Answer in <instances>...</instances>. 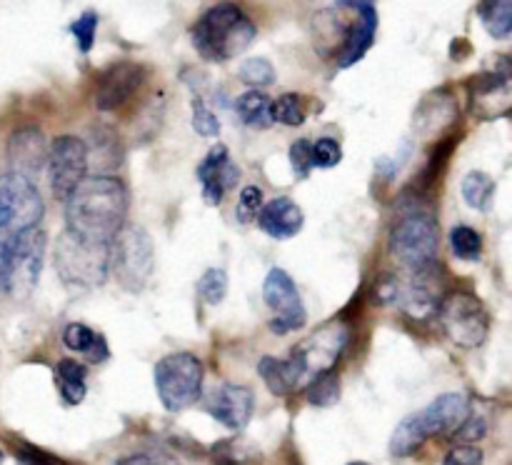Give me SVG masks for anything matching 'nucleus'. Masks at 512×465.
I'll return each instance as SVG.
<instances>
[{
	"label": "nucleus",
	"mask_w": 512,
	"mask_h": 465,
	"mask_svg": "<svg viewBox=\"0 0 512 465\" xmlns=\"http://www.w3.org/2000/svg\"><path fill=\"white\" fill-rule=\"evenodd\" d=\"M130 195L115 175H85L65 198V223L70 233L95 243H110L125 225Z\"/></svg>",
	"instance_id": "1"
},
{
	"label": "nucleus",
	"mask_w": 512,
	"mask_h": 465,
	"mask_svg": "<svg viewBox=\"0 0 512 465\" xmlns=\"http://www.w3.org/2000/svg\"><path fill=\"white\" fill-rule=\"evenodd\" d=\"M255 23L248 18L240 5L218 3L200 15L198 23L190 30L195 50L210 63H225L235 55L245 53L255 40Z\"/></svg>",
	"instance_id": "2"
},
{
	"label": "nucleus",
	"mask_w": 512,
	"mask_h": 465,
	"mask_svg": "<svg viewBox=\"0 0 512 465\" xmlns=\"http://www.w3.org/2000/svg\"><path fill=\"white\" fill-rule=\"evenodd\" d=\"M470 415V400L465 393H443L418 413L400 420L390 438V453L395 458H408L425 445V440L435 435H453L458 425Z\"/></svg>",
	"instance_id": "3"
},
{
	"label": "nucleus",
	"mask_w": 512,
	"mask_h": 465,
	"mask_svg": "<svg viewBox=\"0 0 512 465\" xmlns=\"http://www.w3.org/2000/svg\"><path fill=\"white\" fill-rule=\"evenodd\" d=\"M390 255L405 273L435 265L438 258V220L423 205H408L390 225Z\"/></svg>",
	"instance_id": "4"
},
{
	"label": "nucleus",
	"mask_w": 512,
	"mask_h": 465,
	"mask_svg": "<svg viewBox=\"0 0 512 465\" xmlns=\"http://www.w3.org/2000/svg\"><path fill=\"white\" fill-rule=\"evenodd\" d=\"M53 265L68 290L100 288L110 275V243H95L65 230L55 238Z\"/></svg>",
	"instance_id": "5"
},
{
	"label": "nucleus",
	"mask_w": 512,
	"mask_h": 465,
	"mask_svg": "<svg viewBox=\"0 0 512 465\" xmlns=\"http://www.w3.org/2000/svg\"><path fill=\"white\" fill-rule=\"evenodd\" d=\"M155 268V245L148 230L125 223L110 240V273L128 293H140Z\"/></svg>",
	"instance_id": "6"
},
{
	"label": "nucleus",
	"mask_w": 512,
	"mask_h": 465,
	"mask_svg": "<svg viewBox=\"0 0 512 465\" xmlns=\"http://www.w3.org/2000/svg\"><path fill=\"white\" fill-rule=\"evenodd\" d=\"M203 378V363L193 353H188V350L165 355V358L155 363L153 370L158 398L163 408L170 410V413H180V410L190 408L200 398Z\"/></svg>",
	"instance_id": "7"
},
{
	"label": "nucleus",
	"mask_w": 512,
	"mask_h": 465,
	"mask_svg": "<svg viewBox=\"0 0 512 465\" xmlns=\"http://www.w3.org/2000/svg\"><path fill=\"white\" fill-rule=\"evenodd\" d=\"M438 320L445 335L465 350L480 348L490 333V315L483 300L465 290L445 293L438 305Z\"/></svg>",
	"instance_id": "8"
},
{
	"label": "nucleus",
	"mask_w": 512,
	"mask_h": 465,
	"mask_svg": "<svg viewBox=\"0 0 512 465\" xmlns=\"http://www.w3.org/2000/svg\"><path fill=\"white\" fill-rule=\"evenodd\" d=\"M43 198L35 180L5 173L0 178V240H15L23 230L38 228L43 220Z\"/></svg>",
	"instance_id": "9"
},
{
	"label": "nucleus",
	"mask_w": 512,
	"mask_h": 465,
	"mask_svg": "<svg viewBox=\"0 0 512 465\" xmlns=\"http://www.w3.org/2000/svg\"><path fill=\"white\" fill-rule=\"evenodd\" d=\"M48 185L58 200H65L75 190V185L88 175V150L85 140L75 135H58L48 145Z\"/></svg>",
	"instance_id": "10"
},
{
	"label": "nucleus",
	"mask_w": 512,
	"mask_h": 465,
	"mask_svg": "<svg viewBox=\"0 0 512 465\" xmlns=\"http://www.w3.org/2000/svg\"><path fill=\"white\" fill-rule=\"evenodd\" d=\"M263 300L270 310V330L275 335H288L305 325V305L295 280L283 268H273L263 280Z\"/></svg>",
	"instance_id": "11"
},
{
	"label": "nucleus",
	"mask_w": 512,
	"mask_h": 465,
	"mask_svg": "<svg viewBox=\"0 0 512 465\" xmlns=\"http://www.w3.org/2000/svg\"><path fill=\"white\" fill-rule=\"evenodd\" d=\"M45 248H48V235L40 228L23 230L13 240V248H10L8 293L25 295L38 285L45 260Z\"/></svg>",
	"instance_id": "12"
},
{
	"label": "nucleus",
	"mask_w": 512,
	"mask_h": 465,
	"mask_svg": "<svg viewBox=\"0 0 512 465\" xmlns=\"http://www.w3.org/2000/svg\"><path fill=\"white\" fill-rule=\"evenodd\" d=\"M145 83V68L138 63H115L105 70L95 88V108L103 113H115L133 100L140 85Z\"/></svg>",
	"instance_id": "13"
},
{
	"label": "nucleus",
	"mask_w": 512,
	"mask_h": 465,
	"mask_svg": "<svg viewBox=\"0 0 512 465\" xmlns=\"http://www.w3.org/2000/svg\"><path fill=\"white\" fill-rule=\"evenodd\" d=\"M410 278L400 280L398 300L395 305L405 310V315L415 320H425L430 315L438 313V305L443 300V285H440V275L435 273V265L418 270V273H408Z\"/></svg>",
	"instance_id": "14"
},
{
	"label": "nucleus",
	"mask_w": 512,
	"mask_h": 465,
	"mask_svg": "<svg viewBox=\"0 0 512 465\" xmlns=\"http://www.w3.org/2000/svg\"><path fill=\"white\" fill-rule=\"evenodd\" d=\"M348 325L343 323H330L325 328H320L318 333L310 335L308 340H303L300 345H295V350L300 353L305 363V375H320L325 370H333V365L338 363L340 353L348 345Z\"/></svg>",
	"instance_id": "15"
},
{
	"label": "nucleus",
	"mask_w": 512,
	"mask_h": 465,
	"mask_svg": "<svg viewBox=\"0 0 512 465\" xmlns=\"http://www.w3.org/2000/svg\"><path fill=\"white\" fill-rule=\"evenodd\" d=\"M255 395L248 385L223 383L208 395L205 410L228 430H243L253 418Z\"/></svg>",
	"instance_id": "16"
},
{
	"label": "nucleus",
	"mask_w": 512,
	"mask_h": 465,
	"mask_svg": "<svg viewBox=\"0 0 512 465\" xmlns=\"http://www.w3.org/2000/svg\"><path fill=\"white\" fill-rule=\"evenodd\" d=\"M238 178V165L230 160L228 145L223 143L213 145L198 165V180L200 185H203V200L208 205H213V208H218V205L223 203L225 193L238 185Z\"/></svg>",
	"instance_id": "17"
},
{
	"label": "nucleus",
	"mask_w": 512,
	"mask_h": 465,
	"mask_svg": "<svg viewBox=\"0 0 512 465\" xmlns=\"http://www.w3.org/2000/svg\"><path fill=\"white\" fill-rule=\"evenodd\" d=\"M48 158V145H45L43 133L33 125L18 128L8 138V173L23 175V178L35 180L45 168Z\"/></svg>",
	"instance_id": "18"
},
{
	"label": "nucleus",
	"mask_w": 512,
	"mask_h": 465,
	"mask_svg": "<svg viewBox=\"0 0 512 465\" xmlns=\"http://www.w3.org/2000/svg\"><path fill=\"white\" fill-rule=\"evenodd\" d=\"M258 225L270 238L288 240L295 238L303 230L305 215L293 198L280 195V198H273L270 203L263 205V210L258 215Z\"/></svg>",
	"instance_id": "19"
},
{
	"label": "nucleus",
	"mask_w": 512,
	"mask_h": 465,
	"mask_svg": "<svg viewBox=\"0 0 512 465\" xmlns=\"http://www.w3.org/2000/svg\"><path fill=\"white\" fill-rule=\"evenodd\" d=\"M260 378L265 380L270 393L275 395H288L290 390L298 388L308 375H305V363L300 358L298 350H290L288 358H273V355H265L258 363Z\"/></svg>",
	"instance_id": "20"
},
{
	"label": "nucleus",
	"mask_w": 512,
	"mask_h": 465,
	"mask_svg": "<svg viewBox=\"0 0 512 465\" xmlns=\"http://www.w3.org/2000/svg\"><path fill=\"white\" fill-rule=\"evenodd\" d=\"M455 118V100L450 95H445L443 90L428 95V98L420 103L418 113H415L413 125L420 135L438 133V130L448 128Z\"/></svg>",
	"instance_id": "21"
},
{
	"label": "nucleus",
	"mask_w": 512,
	"mask_h": 465,
	"mask_svg": "<svg viewBox=\"0 0 512 465\" xmlns=\"http://www.w3.org/2000/svg\"><path fill=\"white\" fill-rule=\"evenodd\" d=\"M63 345L73 353H83L93 363H103L108 358V343L100 333L83 323H70L63 330Z\"/></svg>",
	"instance_id": "22"
},
{
	"label": "nucleus",
	"mask_w": 512,
	"mask_h": 465,
	"mask_svg": "<svg viewBox=\"0 0 512 465\" xmlns=\"http://www.w3.org/2000/svg\"><path fill=\"white\" fill-rule=\"evenodd\" d=\"M235 113H238V118L243 120L248 128L255 130H265L275 123L273 100L265 93H260V90H248V93L240 95V98L235 100Z\"/></svg>",
	"instance_id": "23"
},
{
	"label": "nucleus",
	"mask_w": 512,
	"mask_h": 465,
	"mask_svg": "<svg viewBox=\"0 0 512 465\" xmlns=\"http://www.w3.org/2000/svg\"><path fill=\"white\" fill-rule=\"evenodd\" d=\"M85 380H88V370L78 360L65 358L55 365V383H58L60 395H63V400L68 405L83 403L85 393H88V383Z\"/></svg>",
	"instance_id": "24"
},
{
	"label": "nucleus",
	"mask_w": 512,
	"mask_h": 465,
	"mask_svg": "<svg viewBox=\"0 0 512 465\" xmlns=\"http://www.w3.org/2000/svg\"><path fill=\"white\" fill-rule=\"evenodd\" d=\"M85 150H88V168L95 165L98 170H110L120 163V158H123V148H120L113 130L108 128L93 130L90 143H85Z\"/></svg>",
	"instance_id": "25"
},
{
	"label": "nucleus",
	"mask_w": 512,
	"mask_h": 465,
	"mask_svg": "<svg viewBox=\"0 0 512 465\" xmlns=\"http://www.w3.org/2000/svg\"><path fill=\"white\" fill-rule=\"evenodd\" d=\"M478 18L493 38L505 40L512 33V0H480Z\"/></svg>",
	"instance_id": "26"
},
{
	"label": "nucleus",
	"mask_w": 512,
	"mask_h": 465,
	"mask_svg": "<svg viewBox=\"0 0 512 465\" xmlns=\"http://www.w3.org/2000/svg\"><path fill=\"white\" fill-rule=\"evenodd\" d=\"M460 193H463V200L468 208L485 213L490 200H493L495 180L488 173H483V170H470L463 178V183H460Z\"/></svg>",
	"instance_id": "27"
},
{
	"label": "nucleus",
	"mask_w": 512,
	"mask_h": 465,
	"mask_svg": "<svg viewBox=\"0 0 512 465\" xmlns=\"http://www.w3.org/2000/svg\"><path fill=\"white\" fill-rule=\"evenodd\" d=\"M340 400V378L333 370L315 375L308 385V403L318 408H330Z\"/></svg>",
	"instance_id": "28"
},
{
	"label": "nucleus",
	"mask_w": 512,
	"mask_h": 465,
	"mask_svg": "<svg viewBox=\"0 0 512 465\" xmlns=\"http://www.w3.org/2000/svg\"><path fill=\"white\" fill-rule=\"evenodd\" d=\"M450 248H453L455 258L460 260H478L483 253V238L470 225H455L450 230Z\"/></svg>",
	"instance_id": "29"
},
{
	"label": "nucleus",
	"mask_w": 512,
	"mask_h": 465,
	"mask_svg": "<svg viewBox=\"0 0 512 465\" xmlns=\"http://www.w3.org/2000/svg\"><path fill=\"white\" fill-rule=\"evenodd\" d=\"M190 123H193V130L200 135V138H218L220 135V118L213 113L208 103H205L200 95H193L190 98Z\"/></svg>",
	"instance_id": "30"
},
{
	"label": "nucleus",
	"mask_w": 512,
	"mask_h": 465,
	"mask_svg": "<svg viewBox=\"0 0 512 465\" xmlns=\"http://www.w3.org/2000/svg\"><path fill=\"white\" fill-rule=\"evenodd\" d=\"M225 293H228V275L220 268H208L198 280V295L203 303L218 305L223 303Z\"/></svg>",
	"instance_id": "31"
},
{
	"label": "nucleus",
	"mask_w": 512,
	"mask_h": 465,
	"mask_svg": "<svg viewBox=\"0 0 512 465\" xmlns=\"http://www.w3.org/2000/svg\"><path fill=\"white\" fill-rule=\"evenodd\" d=\"M213 458L218 465H255L258 453L238 440H223L213 448Z\"/></svg>",
	"instance_id": "32"
},
{
	"label": "nucleus",
	"mask_w": 512,
	"mask_h": 465,
	"mask_svg": "<svg viewBox=\"0 0 512 465\" xmlns=\"http://www.w3.org/2000/svg\"><path fill=\"white\" fill-rule=\"evenodd\" d=\"M273 118H275V123L290 125V128H298V125H303V120H305L303 98L295 93H288V95H283V98L275 100Z\"/></svg>",
	"instance_id": "33"
},
{
	"label": "nucleus",
	"mask_w": 512,
	"mask_h": 465,
	"mask_svg": "<svg viewBox=\"0 0 512 465\" xmlns=\"http://www.w3.org/2000/svg\"><path fill=\"white\" fill-rule=\"evenodd\" d=\"M240 80L250 88H265V85L275 83V68L265 58H248L238 70Z\"/></svg>",
	"instance_id": "34"
},
{
	"label": "nucleus",
	"mask_w": 512,
	"mask_h": 465,
	"mask_svg": "<svg viewBox=\"0 0 512 465\" xmlns=\"http://www.w3.org/2000/svg\"><path fill=\"white\" fill-rule=\"evenodd\" d=\"M263 205H265L263 188H258V185H245L243 193H240L238 198L240 223H253V220L260 215V210H263Z\"/></svg>",
	"instance_id": "35"
},
{
	"label": "nucleus",
	"mask_w": 512,
	"mask_h": 465,
	"mask_svg": "<svg viewBox=\"0 0 512 465\" xmlns=\"http://www.w3.org/2000/svg\"><path fill=\"white\" fill-rule=\"evenodd\" d=\"M95 30H98V13H93V10H85V13L70 25V33L78 40L80 53H90V48H93L95 43Z\"/></svg>",
	"instance_id": "36"
},
{
	"label": "nucleus",
	"mask_w": 512,
	"mask_h": 465,
	"mask_svg": "<svg viewBox=\"0 0 512 465\" xmlns=\"http://www.w3.org/2000/svg\"><path fill=\"white\" fill-rule=\"evenodd\" d=\"M343 160V148L338 140L320 138L313 145V168H335Z\"/></svg>",
	"instance_id": "37"
},
{
	"label": "nucleus",
	"mask_w": 512,
	"mask_h": 465,
	"mask_svg": "<svg viewBox=\"0 0 512 465\" xmlns=\"http://www.w3.org/2000/svg\"><path fill=\"white\" fill-rule=\"evenodd\" d=\"M290 165L298 178H305L313 170V143L310 140L300 138L290 145Z\"/></svg>",
	"instance_id": "38"
},
{
	"label": "nucleus",
	"mask_w": 512,
	"mask_h": 465,
	"mask_svg": "<svg viewBox=\"0 0 512 465\" xmlns=\"http://www.w3.org/2000/svg\"><path fill=\"white\" fill-rule=\"evenodd\" d=\"M443 465H483V453L475 445H455L443 458Z\"/></svg>",
	"instance_id": "39"
},
{
	"label": "nucleus",
	"mask_w": 512,
	"mask_h": 465,
	"mask_svg": "<svg viewBox=\"0 0 512 465\" xmlns=\"http://www.w3.org/2000/svg\"><path fill=\"white\" fill-rule=\"evenodd\" d=\"M485 430H488V425H485V418H480V415L470 413L468 418H465L463 423L458 425V430H455L453 435L458 440H463V443H473V440L483 438Z\"/></svg>",
	"instance_id": "40"
},
{
	"label": "nucleus",
	"mask_w": 512,
	"mask_h": 465,
	"mask_svg": "<svg viewBox=\"0 0 512 465\" xmlns=\"http://www.w3.org/2000/svg\"><path fill=\"white\" fill-rule=\"evenodd\" d=\"M115 465H155V460L150 458V455L138 453V455H128V458H120Z\"/></svg>",
	"instance_id": "41"
},
{
	"label": "nucleus",
	"mask_w": 512,
	"mask_h": 465,
	"mask_svg": "<svg viewBox=\"0 0 512 465\" xmlns=\"http://www.w3.org/2000/svg\"><path fill=\"white\" fill-rule=\"evenodd\" d=\"M350 465H365V463H350Z\"/></svg>",
	"instance_id": "42"
},
{
	"label": "nucleus",
	"mask_w": 512,
	"mask_h": 465,
	"mask_svg": "<svg viewBox=\"0 0 512 465\" xmlns=\"http://www.w3.org/2000/svg\"><path fill=\"white\" fill-rule=\"evenodd\" d=\"M0 463H3V453H0Z\"/></svg>",
	"instance_id": "43"
}]
</instances>
